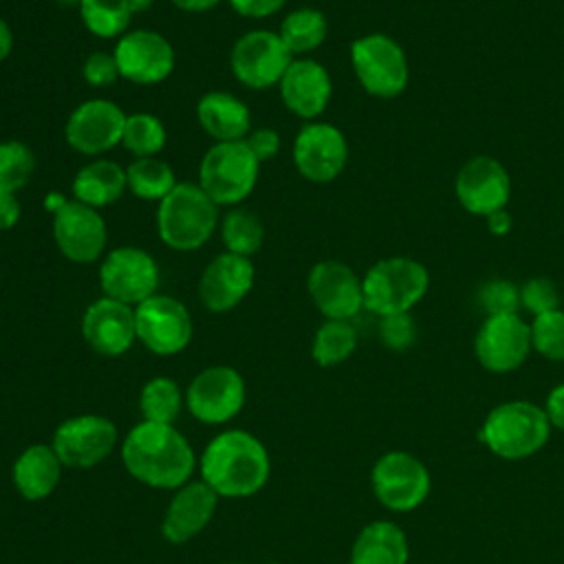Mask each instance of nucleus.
Wrapping results in <instances>:
<instances>
[{
  "instance_id": "nucleus-17",
  "label": "nucleus",
  "mask_w": 564,
  "mask_h": 564,
  "mask_svg": "<svg viewBox=\"0 0 564 564\" xmlns=\"http://www.w3.org/2000/svg\"><path fill=\"white\" fill-rule=\"evenodd\" d=\"M348 161V143L344 132L324 121L306 123L293 141V163L311 183L335 181Z\"/></svg>"
},
{
  "instance_id": "nucleus-42",
  "label": "nucleus",
  "mask_w": 564,
  "mask_h": 564,
  "mask_svg": "<svg viewBox=\"0 0 564 564\" xmlns=\"http://www.w3.org/2000/svg\"><path fill=\"white\" fill-rule=\"evenodd\" d=\"M247 148L253 152V156L262 163L273 159L280 152V134L273 128H251V132L245 137Z\"/></svg>"
},
{
  "instance_id": "nucleus-28",
  "label": "nucleus",
  "mask_w": 564,
  "mask_h": 564,
  "mask_svg": "<svg viewBox=\"0 0 564 564\" xmlns=\"http://www.w3.org/2000/svg\"><path fill=\"white\" fill-rule=\"evenodd\" d=\"M128 189L126 170L108 159H97L84 165L73 178V196L75 200L90 205L95 209L108 207L121 198Z\"/></svg>"
},
{
  "instance_id": "nucleus-49",
  "label": "nucleus",
  "mask_w": 564,
  "mask_h": 564,
  "mask_svg": "<svg viewBox=\"0 0 564 564\" xmlns=\"http://www.w3.org/2000/svg\"><path fill=\"white\" fill-rule=\"evenodd\" d=\"M130 2V7H132V11L137 13V11H145L154 0H128Z\"/></svg>"
},
{
  "instance_id": "nucleus-20",
  "label": "nucleus",
  "mask_w": 564,
  "mask_h": 564,
  "mask_svg": "<svg viewBox=\"0 0 564 564\" xmlns=\"http://www.w3.org/2000/svg\"><path fill=\"white\" fill-rule=\"evenodd\" d=\"M253 282L256 267L251 258L225 251L205 267L198 280V300L212 313H227L249 295Z\"/></svg>"
},
{
  "instance_id": "nucleus-25",
  "label": "nucleus",
  "mask_w": 564,
  "mask_h": 564,
  "mask_svg": "<svg viewBox=\"0 0 564 564\" xmlns=\"http://www.w3.org/2000/svg\"><path fill=\"white\" fill-rule=\"evenodd\" d=\"M196 119L216 143L242 141L251 132V112L247 104L225 90L205 93L196 104Z\"/></svg>"
},
{
  "instance_id": "nucleus-50",
  "label": "nucleus",
  "mask_w": 564,
  "mask_h": 564,
  "mask_svg": "<svg viewBox=\"0 0 564 564\" xmlns=\"http://www.w3.org/2000/svg\"><path fill=\"white\" fill-rule=\"evenodd\" d=\"M55 2L62 7H79L82 4V0H55Z\"/></svg>"
},
{
  "instance_id": "nucleus-39",
  "label": "nucleus",
  "mask_w": 564,
  "mask_h": 564,
  "mask_svg": "<svg viewBox=\"0 0 564 564\" xmlns=\"http://www.w3.org/2000/svg\"><path fill=\"white\" fill-rule=\"evenodd\" d=\"M520 304L533 313V317L560 308V293L551 278H531L520 286Z\"/></svg>"
},
{
  "instance_id": "nucleus-1",
  "label": "nucleus",
  "mask_w": 564,
  "mask_h": 564,
  "mask_svg": "<svg viewBox=\"0 0 564 564\" xmlns=\"http://www.w3.org/2000/svg\"><path fill=\"white\" fill-rule=\"evenodd\" d=\"M121 460L134 480L154 489H178L196 469L189 441L172 423H137L121 441Z\"/></svg>"
},
{
  "instance_id": "nucleus-2",
  "label": "nucleus",
  "mask_w": 564,
  "mask_h": 564,
  "mask_svg": "<svg viewBox=\"0 0 564 564\" xmlns=\"http://www.w3.org/2000/svg\"><path fill=\"white\" fill-rule=\"evenodd\" d=\"M198 471L200 480H205L218 498H249L267 485L271 460L258 436L245 430H225L203 449Z\"/></svg>"
},
{
  "instance_id": "nucleus-6",
  "label": "nucleus",
  "mask_w": 564,
  "mask_h": 564,
  "mask_svg": "<svg viewBox=\"0 0 564 564\" xmlns=\"http://www.w3.org/2000/svg\"><path fill=\"white\" fill-rule=\"evenodd\" d=\"M258 172L260 161L245 139L214 143L198 165V185L218 207H236L256 189Z\"/></svg>"
},
{
  "instance_id": "nucleus-41",
  "label": "nucleus",
  "mask_w": 564,
  "mask_h": 564,
  "mask_svg": "<svg viewBox=\"0 0 564 564\" xmlns=\"http://www.w3.org/2000/svg\"><path fill=\"white\" fill-rule=\"evenodd\" d=\"M82 75H84L86 84L93 88H108L121 77L115 55L104 53V51H95L86 57V62L82 66Z\"/></svg>"
},
{
  "instance_id": "nucleus-23",
  "label": "nucleus",
  "mask_w": 564,
  "mask_h": 564,
  "mask_svg": "<svg viewBox=\"0 0 564 564\" xmlns=\"http://www.w3.org/2000/svg\"><path fill=\"white\" fill-rule=\"evenodd\" d=\"M218 500V494L205 480H189L174 489L161 522V535L170 544L189 542L209 524Z\"/></svg>"
},
{
  "instance_id": "nucleus-14",
  "label": "nucleus",
  "mask_w": 564,
  "mask_h": 564,
  "mask_svg": "<svg viewBox=\"0 0 564 564\" xmlns=\"http://www.w3.org/2000/svg\"><path fill=\"white\" fill-rule=\"evenodd\" d=\"M531 348V326L518 313L489 315L474 339L476 359L485 370L496 375L518 370Z\"/></svg>"
},
{
  "instance_id": "nucleus-46",
  "label": "nucleus",
  "mask_w": 564,
  "mask_h": 564,
  "mask_svg": "<svg viewBox=\"0 0 564 564\" xmlns=\"http://www.w3.org/2000/svg\"><path fill=\"white\" fill-rule=\"evenodd\" d=\"M487 229L494 234V236H505L509 234L511 229V216L507 209H498L494 214L487 216Z\"/></svg>"
},
{
  "instance_id": "nucleus-22",
  "label": "nucleus",
  "mask_w": 564,
  "mask_h": 564,
  "mask_svg": "<svg viewBox=\"0 0 564 564\" xmlns=\"http://www.w3.org/2000/svg\"><path fill=\"white\" fill-rule=\"evenodd\" d=\"M456 196L460 205L476 216H489L505 209L511 196V178L494 156L469 159L456 176Z\"/></svg>"
},
{
  "instance_id": "nucleus-5",
  "label": "nucleus",
  "mask_w": 564,
  "mask_h": 564,
  "mask_svg": "<svg viewBox=\"0 0 564 564\" xmlns=\"http://www.w3.org/2000/svg\"><path fill=\"white\" fill-rule=\"evenodd\" d=\"M427 269L412 258L394 256L375 262L364 280V308L386 317L394 313H408L427 291Z\"/></svg>"
},
{
  "instance_id": "nucleus-24",
  "label": "nucleus",
  "mask_w": 564,
  "mask_h": 564,
  "mask_svg": "<svg viewBox=\"0 0 564 564\" xmlns=\"http://www.w3.org/2000/svg\"><path fill=\"white\" fill-rule=\"evenodd\" d=\"M278 88L284 106L302 119L322 115L333 93L328 70L315 59H293Z\"/></svg>"
},
{
  "instance_id": "nucleus-43",
  "label": "nucleus",
  "mask_w": 564,
  "mask_h": 564,
  "mask_svg": "<svg viewBox=\"0 0 564 564\" xmlns=\"http://www.w3.org/2000/svg\"><path fill=\"white\" fill-rule=\"evenodd\" d=\"M231 9L245 18H269L278 13L286 0H229Z\"/></svg>"
},
{
  "instance_id": "nucleus-40",
  "label": "nucleus",
  "mask_w": 564,
  "mask_h": 564,
  "mask_svg": "<svg viewBox=\"0 0 564 564\" xmlns=\"http://www.w3.org/2000/svg\"><path fill=\"white\" fill-rule=\"evenodd\" d=\"M379 339L386 348L403 352L416 341V324L410 313H394L379 319Z\"/></svg>"
},
{
  "instance_id": "nucleus-3",
  "label": "nucleus",
  "mask_w": 564,
  "mask_h": 564,
  "mask_svg": "<svg viewBox=\"0 0 564 564\" xmlns=\"http://www.w3.org/2000/svg\"><path fill=\"white\" fill-rule=\"evenodd\" d=\"M478 436L498 458L522 460L546 445L551 436V421L542 405L513 399L496 405L485 416Z\"/></svg>"
},
{
  "instance_id": "nucleus-33",
  "label": "nucleus",
  "mask_w": 564,
  "mask_h": 564,
  "mask_svg": "<svg viewBox=\"0 0 564 564\" xmlns=\"http://www.w3.org/2000/svg\"><path fill=\"white\" fill-rule=\"evenodd\" d=\"M183 392L174 379L154 377L141 388L139 410L143 414V421L174 423L183 410Z\"/></svg>"
},
{
  "instance_id": "nucleus-8",
  "label": "nucleus",
  "mask_w": 564,
  "mask_h": 564,
  "mask_svg": "<svg viewBox=\"0 0 564 564\" xmlns=\"http://www.w3.org/2000/svg\"><path fill=\"white\" fill-rule=\"evenodd\" d=\"M375 498L390 511L408 513L425 502L432 478L423 460L403 449L381 454L370 471Z\"/></svg>"
},
{
  "instance_id": "nucleus-9",
  "label": "nucleus",
  "mask_w": 564,
  "mask_h": 564,
  "mask_svg": "<svg viewBox=\"0 0 564 564\" xmlns=\"http://www.w3.org/2000/svg\"><path fill=\"white\" fill-rule=\"evenodd\" d=\"M293 55L284 46L278 33L267 29H256L240 35L229 55V68L234 77L253 90H264L278 86Z\"/></svg>"
},
{
  "instance_id": "nucleus-7",
  "label": "nucleus",
  "mask_w": 564,
  "mask_h": 564,
  "mask_svg": "<svg viewBox=\"0 0 564 564\" xmlns=\"http://www.w3.org/2000/svg\"><path fill=\"white\" fill-rule=\"evenodd\" d=\"M350 64L366 93L390 99L408 86V59L399 42L383 33H368L350 44Z\"/></svg>"
},
{
  "instance_id": "nucleus-19",
  "label": "nucleus",
  "mask_w": 564,
  "mask_h": 564,
  "mask_svg": "<svg viewBox=\"0 0 564 564\" xmlns=\"http://www.w3.org/2000/svg\"><path fill=\"white\" fill-rule=\"evenodd\" d=\"M306 289L326 319H350L364 308L361 280L339 260L317 262L308 271Z\"/></svg>"
},
{
  "instance_id": "nucleus-35",
  "label": "nucleus",
  "mask_w": 564,
  "mask_h": 564,
  "mask_svg": "<svg viewBox=\"0 0 564 564\" xmlns=\"http://www.w3.org/2000/svg\"><path fill=\"white\" fill-rule=\"evenodd\" d=\"M167 143V130L163 121L150 112H134L126 117L121 145L137 159L156 156Z\"/></svg>"
},
{
  "instance_id": "nucleus-29",
  "label": "nucleus",
  "mask_w": 564,
  "mask_h": 564,
  "mask_svg": "<svg viewBox=\"0 0 564 564\" xmlns=\"http://www.w3.org/2000/svg\"><path fill=\"white\" fill-rule=\"evenodd\" d=\"M278 35L284 42V46L291 51V55L308 53V51H315L326 40L328 22L322 11L302 7L284 15Z\"/></svg>"
},
{
  "instance_id": "nucleus-30",
  "label": "nucleus",
  "mask_w": 564,
  "mask_h": 564,
  "mask_svg": "<svg viewBox=\"0 0 564 564\" xmlns=\"http://www.w3.org/2000/svg\"><path fill=\"white\" fill-rule=\"evenodd\" d=\"M126 183L137 198L163 200L176 187L178 181L170 163L161 161L159 156H145L134 159L126 167Z\"/></svg>"
},
{
  "instance_id": "nucleus-18",
  "label": "nucleus",
  "mask_w": 564,
  "mask_h": 564,
  "mask_svg": "<svg viewBox=\"0 0 564 564\" xmlns=\"http://www.w3.org/2000/svg\"><path fill=\"white\" fill-rule=\"evenodd\" d=\"M126 112L108 99H88L66 119L64 137L79 154L97 156L121 143Z\"/></svg>"
},
{
  "instance_id": "nucleus-45",
  "label": "nucleus",
  "mask_w": 564,
  "mask_h": 564,
  "mask_svg": "<svg viewBox=\"0 0 564 564\" xmlns=\"http://www.w3.org/2000/svg\"><path fill=\"white\" fill-rule=\"evenodd\" d=\"M20 214L22 209H20L18 196L11 192H0V231L15 227L20 220Z\"/></svg>"
},
{
  "instance_id": "nucleus-10",
  "label": "nucleus",
  "mask_w": 564,
  "mask_h": 564,
  "mask_svg": "<svg viewBox=\"0 0 564 564\" xmlns=\"http://www.w3.org/2000/svg\"><path fill=\"white\" fill-rule=\"evenodd\" d=\"M117 441V427L108 416L77 414L55 427L51 447L64 467L88 469L106 460Z\"/></svg>"
},
{
  "instance_id": "nucleus-26",
  "label": "nucleus",
  "mask_w": 564,
  "mask_h": 564,
  "mask_svg": "<svg viewBox=\"0 0 564 564\" xmlns=\"http://www.w3.org/2000/svg\"><path fill=\"white\" fill-rule=\"evenodd\" d=\"M62 463L51 445L35 443L20 452L13 463L11 478L24 500L37 502L48 498L62 478Z\"/></svg>"
},
{
  "instance_id": "nucleus-16",
  "label": "nucleus",
  "mask_w": 564,
  "mask_h": 564,
  "mask_svg": "<svg viewBox=\"0 0 564 564\" xmlns=\"http://www.w3.org/2000/svg\"><path fill=\"white\" fill-rule=\"evenodd\" d=\"M112 55L119 66V75L141 86L165 82L172 75L176 62L167 37L148 29L126 31L119 37Z\"/></svg>"
},
{
  "instance_id": "nucleus-37",
  "label": "nucleus",
  "mask_w": 564,
  "mask_h": 564,
  "mask_svg": "<svg viewBox=\"0 0 564 564\" xmlns=\"http://www.w3.org/2000/svg\"><path fill=\"white\" fill-rule=\"evenodd\" d=\"M531 344L542 357L564 361V311L555 308L533 317Z\"/></svg>"
},
{
  "instance_id": "nucleus-34",
  "label": "nucleus",
  "mask_w": 564,
  "mask_h": 564,
  "mask_svg": "<svg viewBox=\"0 0 564 564\" xmlns=\"http://www.w3.org/2000/svg\"><path fill=\"white\" fill-rule=\"evenodd\" d=\"M220 236L229 253L251 258L264 242V225L258 218V214L245 207H234L223 218Z\"/></svg>"
},
{
  "instance_id": "nucleus-44",
  "label": "nucleus",
  "mask_w": 564,
  "mask_h": 564,
  "mask_svg": "<svg viewBox=\"0 0 564 564\" xmlns=\"http://www.w3.org/2000/svg\"><path fill=\"white\" fill-rule=\"evenodd\" d=\"M544 410H546V416L551 421V427H557V430H564V383H557L549 397H546V403H544Z\"/></svg>"
},
{
  "instance_id": "nucleus-48",
  "label": "nucleus",
  "mask_w": 564,
  "mask_h": 564,
  "mask_svg": "<svg viewBox=\"0 0 564 564\" xmlns=\"http://www.w3.org/2000/svg\"><path fill=\"white\" fill-rule=\"evenodd\" d=\"M11 48H13V31H11L9 22L0 18V64L9 57Z\"/></svg>"
},
{
  "instance_id": "nucleus-27",
  "label": "nucleus",
  "mask_w": 564,
  "mask_h": 564,
  "mask_svg": "<svg viewBox=\"0 0 564 564\" xmlns=\"http://www.w3.org/2000/svg\"><path fill=\"white\" fill-rule=\"evenodd\" d=\"M408 557L403 529L390 520H372L357 533L348 564H408Z\"/></svg>"
},
{
  "instance_id": "nucleus-13",
  "label": "nucleus",
  "mask_w": 564,
  "mask_h": 564,
  "mask_svg": "<svg viewBox=\"0 0 564 564\" xmlns=\"http://www.w3.org/2000/svg\"><path fill=\"white\" fill-rule=\"evenodd\" d=\"M161 275L156 260L139 247H117L99 264V286L106 297L137 306L152 297Z\"/></svg>"
},
{
  "instance_id": "nucleus-51",
  "label": "nucleus",
  "mask_w": 564,
  "mask_h": 564,
  "mask_svg": "<svg viewBox=\"0 0 564 564\" xmlns=\"http://www.w3.org/2000/svg\"><path fill=\"white\" fill-rule=\"evenodd\" d=\"M267 564H282V562H267Z\"/></svg>"
},
{
  "instance_id": "nucleus-38",
  "label": "nucleus",
  "mask_w": 564,
  "mask_h": 564,
  "mask_svg": "<svg viewBox=\"0 0 564 564\" xmlns=\"http://www.w3.org/2000/svg\"><path fill=\"white\" fill-rule=\"evenodd\" d=\"M478 302L482 311L489 315H507L518 313L520 304V289L507 280H489L478 291Z\"/></svg>"
},
{
  "instance_id": "nucleus-31",
  "label": "nucleus",
  "mask_w": 564,
  "mask_h": 564,
  "mask_svg": "<svg viewBox=\"0 0 564 564\" xmlns=\"http://www.w3.org/2000/svg\"><path fill=\"white\" fill-rule=\"evenodd\" d=\"M357 348V330L348 319H326L313 337L311 355L322 368L346 361Z\"/></svg>"
},
{
  "instance_id": "nucleus-15",
  "label": "nucleus",
  "mask_w": 564,
  "mask_h": 564,
  "mask_svg": "<svg viewBox=\"0 0 564 564\" xmlns=\"http://www.w3.org/2000/svg\"><path fill=\"white\" fill-rule=\"evenodd\" d=\"M53 240L66 260L90 264L101 258L108 229L99 209L73 198L53 214Z\"/></svg>"
},
{
  "instance_id": "nucleus-36",
  "label": "nucleus",
  "mask_w": 564,
  "mask_h": 564,
  "mask_svg": "<svg viewBox=\"0 0 564 564\" xmlns=\"http://www.w3.org/2000/svg\"><path fill=\"white\" fill-rule=\"evenodd\" d=\"M35 172V156L22 141H0V192L15 194Z\"/></svg>"
},
{
  "instance_id": "nucleus-32",
  "label": "nucleus",
  "mask_w": 564,
  "mask_h": 564,
  "mask_svg": "<svg viewBox=\"0 0 564 564\" xmlns=\"http://www.w3.org/2000/svg\"><path fill=\"white\" fill-rule=\"evenodd\" d=\"M132 13L134 11L128 0H82L79 4V18L84 26L101 40L123 35Z\"/></svg>"
},
{
  "instance_id": "nucleus-21",
  "label": "nucleus",
  "mask_w": 564,
  "mask_h": 564,
  "mask_svg": "<svg viewBox=\"0 0 564 564\" xmlns=\"http://www.w3.org/2000/svg\"><path fill=\"white\" fill-rule=\"evenodd\" d=\"M82 335L86 344L104 357H119L137 341L134 306L101 295L82 317Z\"/></svg>"
},
{
  "instance_id": "nucleus-47",
  "label": "nucleus",
  "mask_w": 564,
  "mask_h": 564,
  "mask_svg": "<svg viewBox=\"0 0 564 564\" xmlns=\"http://www.w3.org/2000/svg\"><path fill=\"white\" fill-rule=\"evenodd\" d=\"M220 0H172L174 7H178L181 11H187V13H203V11H209L218 4Z\"/></svg>"
},
{
  "instance_id": "nucleus-4",
  "label": "nucleus",
  "mask_w": 564,
  "mask_h": 564,
  "mask_svg": "<svg viewBox=\"0 0 564 564\" xmlns=\"http://www.w3.org/2000/svg\"><path fill=\"white\" fill-rule=\"evenodd\" d=\"M218 227V205L198 183H176L159 200L156 231L163 245L174 251H194L203 247Z\"/></svg>"
},
{
  "instance_id": "nucleus-11",
  "label": "nucleus",
  "mask_w": 564,
  "mask_h": 564,
  "mask_svg": "<svg viewBox=\"0 0 564 564\" xmlns=\"http://www.w3.org/2000/svg\"><path fill=\"white\" fill-rule=\"evenodd\" d=\"M247 388L242 375L231 366H209L200 370L185 390L189 414L205 425H220L238 416Z\"/></svg>"
},
{
  "instance_id": "nucleus-12",
  "label": "nucleus",
  "mask_w": 564,
  "mask_h": 564,
  "mask_svg": "<svg viewBox=\"0 0 564 564\" xmlns=\"http://www.w3.org/2000/svg\"><path fill=\"white\" fill-rule=\"evenodd\" d=\"M137 339L154 355L170 357L192 341V317L183 302L172 295L154 293L134 306Z\"/></svg>"
}]
</instances>
